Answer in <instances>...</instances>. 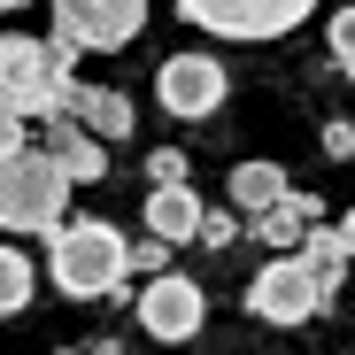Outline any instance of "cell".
Masks as SVG:
<instances>
[{"instance_id": "cell-12", "label": "cell", "mask_w": 355, "mask_h": 355, "mask_svg": "<svg viewBox=\"0 0 355 355\" xmlns=\"http://www.w3.org/2000/svg\"><path fill=\"white\" fill-rule=\"evenodd\" d=\"M286 193L293 186H286L278 162H240V170H232V209H248V216H270Z\"/></svg>"}, {"instance_id": "cell-22", "label": "cell", "mask_w": 355, "mask_h": 355, "mask_svg": "<svg viewBox=\"0 0 355 355\" xmlns=\"http://www.w3.org/2000/svg\"><path fill=\"white\" fill-rule=\"evenodd\" d=\"M340 240H347V255H355V209H347V224H340Z\"/></svg>"}, {"instance_id": "cell-19", "label": "cell", "mask_w": 355, "mask_h": 355, "mask_svg": "<svg viewBox=\"0 0 355 355\" xmlns=\"http://www.w3.org/2000/svg\"><path fill=\"white\" fill-rule=\"evenodd\" d=\"M147 178H155V186H186V155H178V147H155V155H147Z\"/></svg>"}, {"instance_id": "cell-13", "label": "cell", "mask_w": 355, "mask_h": 355, "mask_svg": "<svg viewBox=\"0 0 355 355\" xmlns=\"http://www.w3.org/2000/svg\"><path fill=\"white\" fill-rule=\"evenodd\" d=\"M255 232H263L270 248H286V255H302V240L317 232V201H309V193H286V201H278L270 216H255Z\"/></svg>"}, {"instance_id": "cell-9", "label": "cell", "mask_w": 355, "mask_h": 355, "mask_svg": "<svg viewBox=\"0 0 355 355\" xmlns=\"http://www.w3.org/2000/svg\"><path fill=\"white\" fill-rule=\"evenodd\" d=\"M39 147H46L54 162L70 170V186H101V178H108V139H93V132L78 124V116H54Z\"/></svg>"}, {"instance_id": "cell-8", "label": "cell", "mask_w": 355, "mask_h": 355, "mask_svg": "<svg viewBox=\"0 0 355 355\" xmlns=\"http://www.w3.org/2000/svg\"><path fill=\"white\" fill-rule=\"evenodd\" d=\"M139 324L155 332V340H193L201 324H209V293L193 286V278H147L139 286Z\"/></svg>"}, {"instance_id": "cell-10", "label": "cell", "mask_w": 355, "mask_h": 355, "mask_svg": "<svg viewBox=\"0 0 355 355\" xmlns=\"http://www.w3.org/2000/svg\"><path fill=\"white\" fill-rule=\"evenodd\" d=\"M139 224L155 232V240L186 248V240H201L209 209H201V193H193V186H155V193H147V209H139Z\"/></svg>"}, {"instance_id": "cell-17", "label": "cell", "mask_w": 355, "mask_h": 355, "mask_svg": "<svg viewBox=\"0 0 355 355\" xmlns=\"http://www.w3.org/2000/svg\"><path fill=\"white\" fill-rule=\"evenodd\" d=\"M24 147H31V116L16 101H0V155H24Z\"/></svg>"}, {"instance_id": "cell-18", "label": "cell", "mask_w": 355, "mask_h": 355, "mask_svg": "<svg viewBox=\"0 0 355 355\" xmlns=\"http://www.w3.org/2000/svg\"><path fill=\"white\" fill-rule=\"evenodd\" d=\"M132 270H147V278H170V240H132Z\"/></svg>"}, {"instance_id": "cell-3", "label": "cell", "mask_w": 355, "mask_h": 355, "mask_svg": "<svg viewBox=\"0 0 355 355\" xmlns=\"http://www.w3.org/2000/svg\"><path fill=\"white\" fill-rule=\"evenodd\" d=\"M70 224V170L54 162L46 147H24V155H0V232H62Z\"/></svg>"}, {"instance_id": "cell-15", "label": "cell", "mask_w": 355, "mask_h": 355, "mask_svg": "<svg viewBox=\"0 0 355 355\" xmlns=\"http://www.w3.org/2000/svg\"><path fill=\"white\" fill-rule=\"evenodd\" d=\"M39 293V270L24 263V248H0V317H24Z\"/></svg>"}, {"instance_id": "cell-14", "label": "cell", "mask_w": 355, "mask_h": 355, "mask_svg": "<svg viewBox=\"0 0 355 355\" xmlns=\"http://www.w3.org/2000/svg\"><path fill=\"white\" fill-rule=\"evenodd\" d=\"M302 263H309V278H317L324 293H340V270L355 263V255H347V240H340V224H332V232H324V224L309 232V240H302Z\"/></svg>"}, {"instance_id": "cell-11", "label": "cell", "mask_w": 355, "mask_h": 355, "mask_svg": "<svg viewBox=\"0 0 355 355\" xmlns=\"http://www.w3.org/2000/svg\"><path fill=\"white\" fill-rule=\"evenodd\" d=\"M70 116H78V124H85L93 139H108V147H116V139H124V132L139 124V108H132L124 93H116V85H78V101H70Z\"/></svg>"}, {"instance_id": "cell-2", "label": "cell", "mask_w": 355, "mask_h": 355, "mask_svg": "<svg viewBox=\"0 0 355 355\" xmlns=\"http://www.w3.org/2000/svg\"><path fill=\"white\" fill-rule=\"evenodd\" d=\"M0 101H16L31 124L70 116V101H78V54L54 46V39L8 31V39H0Z\"/></svg>"}, {"instance_id": "cell-21", "label": "cell", "mask_w": 355, "mask_h": 355, "mask_svg": "<svg viewBox=\"0 0 355 355\" xmlns=\"http://www.w3.org/2000/svg\"><path fill=\"white\" fill-rule=\"evenodd\" d=\"M324 147L332 155H355V124H324Z\"/></svg>"}, {"instance_id": "cell-23", "label": "cell", "mask_w": 355, "mask_h": 355, "mask_svg": "<svg viewBox=\"0 0 355 355\" xmlns=\"http://www.w3.org/2000/svg\"><path fill=\"white\" fill-rule=\"evenodd\" d=\"M16 8H24V0H0V16H16Z\"/></svg>"}, {"instance_id": "cell-4", "label": "cell", "mask_w": 355, "mask_h": 355, "mask_svg": "<svg viewBox=\"0 0 355 355\" xmlns=\"http://www.w3.org/2000/svg\"><path fill=\"white\" fill-rule=\"evenodd\" d=\"M170 8L186 16L193 31H209V39H248V46H263V39L302 31V24L317 16V0H170Z\"/></svg>"}, {"instance_id": "cell-6", "label": "cell", "mask_w": 355, "mask_h": 355, "mask_svg": "<svg viewBox=\"0 0 355 355\" xmlns=\"http://www.w3.org/2000/svg\"><path fill=\"white\" fill-rule=\"evenodd\" d=\"M317 309H332V293L309 278L302 255H270L248 278V317H263V324H309Z\"/></svg>"}, {"instance_id": "cell-24", "label": "cell", "mask_w": 355, "mask_h": 355, "mask_svg": "<svg viewBox=\"0 0 355 355\" xmlns=\"http://www.w3.org/2000/svg\"><path fill=\"white\" fill-rule=\"evenodd\" d=\"M54 355H93V347H54Z\"/></svg>"}, {"instance_id": "cell-16", "label": "cell", "mask_w": 355, "mask_h": 355, "mask_svg": "<svg viewBox=\"0 0 355 355\" xmlns=\"http://www.w3.org/2000/svg\"><path fill=\"white\" fill-rule=\"evenodd\" d=\"M324 39H332V62H340V70L355 78V8H340V16L324 24Z\"/></svg>"}, {"instance_id": "cell-5", "label": "cell", "mask_w": 355, "mask_h": 355, "mask_svg": "<svg viewBox=\"0 0 355 355\" xmlns=\"http://www.w3.org/2000/svg\"><path fill=\"white\" fill-rule=\"evenodd\" d=\"M155 0H54V46L70 54H116L132 46Z\"/></svg>"}, {"instance_id": "cell-7", "label": "cell", "mask_w": 355, "mask_h": 355, "mask_svg": "<svg viewBox=\"0 0 355 355\" xmlns=\"http://www.w3.org/2000/svg\"><path fill=\"white\" fill-rule=\"evenodd\" d=\"M224 93H232V78H224L216 54H170V62L155 70V101H162L170 116H186V124L216 116V108H224Z\"/></svg>"}, {"instance_id": "cell-20", "label": "cell", "mask_w": 355, "mask_h": 355, "mask_svg": "<svg viewBox=\"0 0 355 355\" xmlns=\"http://www.w3.org/2000/svg\"><path fill=\"white\" fill-rule=\"evenodd\" d=\"M232 232H240V216H232V209H209V224H201V248H232Z\"/></svg>"}, {"instance_id": "cell-1", "label": "cell", "mask_w": 355, "mask_h": 355, "mask_svg": "<svg viewBox=\"0 0 355 355\" xmlns=\"http://www.w3.org/2000/svg\"><path fill=\"white\" fill-rule=\"evenodd\" d=\"M46 270H54V286H62L70 302H108V293L132 278V240L108 216H78V224H62L46 240Z\"/></svg>"}]
</instances>
